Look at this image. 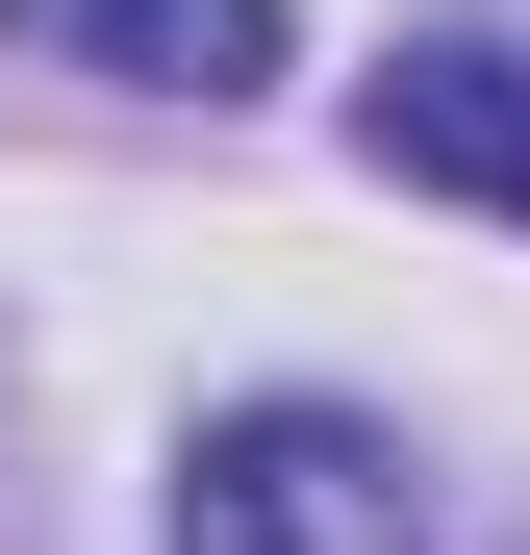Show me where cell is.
<instances>
[{
    "mask_svg": "<svg viewBox=\"0 0 530 555\" xmlns=\"http://www.w3.org/2000/svg\"><path fill=\"white\" fill-rule=\"evenodd\" d=\"M51 76H152V102H253L279 76V0H0Z\"/></svg>",
    "mask_w": 530,
    "mask_h": 555,
    "instance_id": "3957f363",
    "label": "cell"
},
{
    "mask_svg": "<svg viewBox=\"0 0 530 555\" xmlns=\"http://www.w3.org/2000/svg\"><path fill=\"white\" fill-rule=\"evenodd\" d=\"M177 555H404V454L353 404H228L177 454Z\"/></svg>",
    "mask_w": 530,
    "mask_h": 555,
    "instance_id": "6da1fadb",
    "label": "cell"
},
{
    "mask_svg": "<svg viewBox=\"0 0 530 555\" xmlns=\"http://www.w3.org/2000/svg\"><path fill=\"white\" fill-rule=\"evenodd\" d=\"M353 152H379V177H429V203H505V228H530V51H505V26L379 51V76H353Z\"/></svg>",
    "mask_w": 530,
    "mask_h": 555,
    "instance_id": "7a4b0ae2",
    "label": "cell"
}]
</instances>
